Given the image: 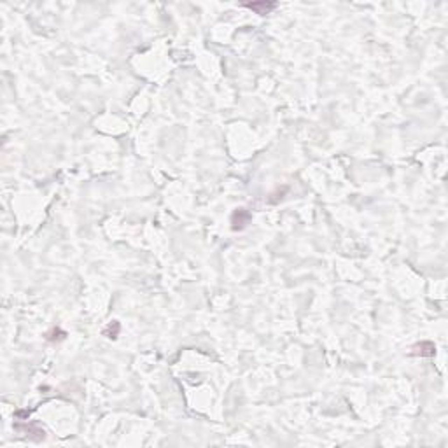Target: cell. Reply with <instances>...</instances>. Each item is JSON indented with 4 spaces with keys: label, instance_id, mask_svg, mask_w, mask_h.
Instances as JSON below:
<instances>
[{
    "label": "cell",
    "instance_id": "6da1fadb",
    "mask_svg": "<svg viewBox=\"0 0 448 448\" xmlns=\"http://www.w3.org/2000/svg\"><path fill=\"white\" fill-rule=\"evenodd\" d=\"M245 7L252 9L256 14H270L275 7H277V2H249L244 4Z\"/></svg>",
    "mask_w": 448,
    "mask_h": 448
},
{
    "label": "cell",
    "instance_id": "7a4b0ae2",
    "mask_svg": "<svg viewBox=\"0 0 448 448\" xmlns=\"http://www.w3.org/2000/svg\"><path fill=\"white\" fill-rule=\"evenodd\" d=\"M251 221V214L247 212L245 209H240L233 214L231 217V222H233V230H242V228L247 226V222Z\"/></svg>",
    "mask_w": 448,
    "mask_h": 448
},
{
    "label": "cell",
    "instance_id": "3957f363",
    "mask_svg": "<svg viewBox=\"0 0 448 448\" xmlns=\"http://www.w3.org/2000/svg\"><path fill=\"white\" fill-rule=\"evenodd\" d=\"M105 335L109 336V338H116L119 333V322L118 321H112V324H109V327L104 331Z\"/></svg>",
    "mask_w": 448,
    "mask_h": 448
}]
</instances>
